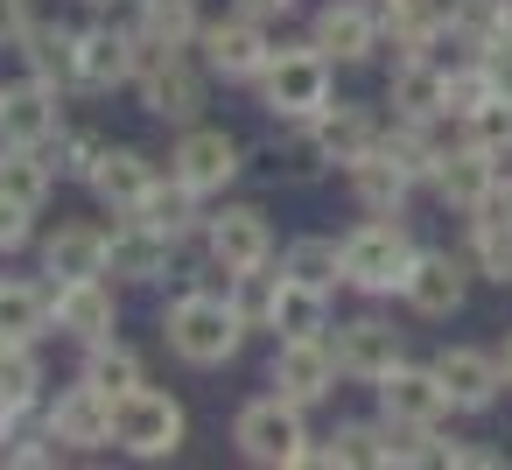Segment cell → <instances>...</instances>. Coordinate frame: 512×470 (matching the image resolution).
<instances>
[{"instance_id": "6da1fadb", "label": "cell", "mask_w": 512, "mask_h": 470, "mask_svg": "<svg viewBox=\"0 0 512 470\" xmlns=\"http://www.w3.org/2000/svg\"><path fill=\"white\" fill-rule=\"evenodd\" d=\"M162 337H169V351H176L183 365L211 372V365H232V358H239L246 316L232 309V295H183V302H169Z\"/></svg>"}, {"instance_id": "7a4b0ae2", "label": "cell", "mask_w": 512, "mask_h": 470, "mask_svg": "<svg viewBox=\"0 0 512 470\" xmlns=\"http://www.w3.org/2000/svg\"><path fill=\"white\" fill-rule=\"evenodd\" d=\"M414 253H421V246L407 239V225L372 211V218L344 239V281H351L358 295H400V288H407Z\"/></svg>"}, {"instance_id": "3957f363", "label": "cell", "mask_w": 512, "mask_h": 470, "mask_svg": "<svg viewBox=\"0 0 512 470\" xmlns=\"http://www.w3.org/2000/svg\"><path fill=\"white\" fill-rule=\"evenodd\" d=\"M260 99L274 120H316L330 106V57L316 43H295V50H274L267 71H260Z\"/></svg>"}, {"instance_id": "277c9868", "label": "cell", "mask_w": 512, "mask_h": 470, "mask_svg": "<svg viewBox=\"0 0 512 470\" xmlns=\"http://www.w3.org/2000/svg\"><path fill=\"white\" fill-rule=\"evenodd\" d=\"M134 92H141V106L155 120H183L190 127L204 113V78L183 64V50L148 43V36H134Z\"/></svg>"}, {"instance_id": "5b68a950", "label": "cell", "mask_w": 512, "mask_h": 470, "mask_svg": "<svg viewBox=\"0 0 512 470\" xmlns=\"http://www.w3.org/2000/svg\"><path fill=\"white\" fill-rule=\"evenodd\" d=\"M232 442L246 463H274V470H295L309 463V428H302V407L267 393V400H246L239 421H232Z\"/></svg>"}, {"instance_id": "8992f818", "label": "cell", "mask_w": 512, "mask_h": 470, "mask_svg": "<svg viewBox=\"0 0 512 470\" xmlns=\"http://www.w3.org/2000/svg\"><path fill=\"white\" fill-rule=\"evenodd\" d=\"M183 400H169V393H155V386H134L127 400H120V449L127 456H176L183 449Z\"/></svg>"}, {"instance_id": "52a82bcc", "label": "cell", "mask_w": 512, "mask_h": 470, "mask_svg": "<svg viewBox=\"0 0 512 470\" xmlns=\"http://www.w3.org/2000/svg\"><path fill=\"white\" fill-rule=\"evenodd\" d=\"M456 400H449V386H442V372L435 365H393L386 379H379V414L393 421V428H442V414H449Z\"/></svg>"}, {"instance_id": "ba28073f", "label": "cell", "mask_w": 512, "mask_h": 470, "mask_svg": "<svg viewBox=\"0 0 512 470\" xmlns=\"http://www.w3.org/2000/svg\"><path fill=\"white\" fill-rule=\"evenodd\" d=\"M239 162H246V148H239L225 127H190V134L176 141V155H169V176L190 183L197 197H211V190H225V183L239 176Z\"/></svg>"}, {"instance_id": "9c48e42d", "label": "cell", "mask_w": 512, "mask_h": 470, "mask_svg": "<svg viewBox=\"0 0 512 470\" xmlns=\"http://www.w3.org/2000/svg\"><path fill=\"white\" fill-rule=\"evenodd\" d=\"M337 351H330V337H281V351H274V393L281 400H295V407H316L330 386H337Z\"/></svg>"}, {"instance_id": "30bf717a", "label": "cell", "mask_w": 512, "mask_h": 470, "mask_svg": "<svg viewBox=\"0 0 512 470\" xmlns=\"http://www.w3.org/2000/svg\"><path fill=\"white\" fill-rule=\"evenodd\" d=\"M309 43H316L330 64H365V57L386 43V29H379V8H372V0H330V8H316Z\"/></svg>"}, {"instance_id": "8fae6325", "label": "cell", "mask_w": 512, "mask_h": 470, "mask_svg": "<svg viewBox=\"0 0 512 470\" xmlns=\"http://www.w3.org/2000/svg\"><path fill=\"white\" fill-rule=\"evenodd\" d=\"M330 351H337L344 379H365V386H379V379H386V372L407 358V337H400L393 323H379V316H358V323H337Z\"/></svg>"}, {"instance_id": "7c38bea8", "label": "cell", "mask_w": 512, "mask_h": 470, "mask_svg": "<svg viewBox=\"0 0 512 470\" xmlns=\"http://www.w3.org/2000/svg\"><path fill=\"white\" fill-rule=\"evenodd\" d=\"M267 57H274V43H267V29H260V15H232V22H211L204 29V64L218 71V78H253L260 85V71H267Z\"/></svg>"}, {"instance_id": "4fadbf2b", "label": "cell", "mask_w": 512, "mask_h": 470, "mask_svg": "<svg viewBox=\"0 0 512 470\" xmlns=\"http://www.w3.org/2000/svg\"><path fill=\"white\" fill-rule=\"evenodd\" d=\"M50 435L71 442V449H106V442L120 435V400H106L99 386L78 379V386L50 407Z\"/></svg>"}, {"instance_id": "5bb4252c", "label": "cell", "mask_w": 512, "mask_h": 470, "mask_svg": "<svg viewBox=\"0 0 512 470\" xmlns=\"http://www.w3.org/2000/svg\"><path fill=\"white\" fill-rule=\"evenodd\" d=\"M0 127H8L15 148H43L64 134V106H57V85L29 78V85H0Z\"/></svg>"}, {"instance_id": "9a60e30c", "label": "cell", "mask_w": 512, "mask_h": 470, "mask_svg": "<svg viewBox=\"0 0 512 470\" xmlns=\"http://www.w3.org/2000/svg\"><path fill=\"white\" fill-rule=\"evenodd\" d=\"M435 372H442V386H449V400H456L463 414H484V407L498 400V386H505V358H491V351H477V344L435 351Z\"/></svg>"}, {"instance_id": "2e32d148", "label": "cell", "mask_w": 512, "mask_h": 470, "mask_svg": "<svg viewBox=\"0 0 512 470\" xmlns=\"http://www.w3.org/2000/svg\"><path fill=\"white\" fill-rule=\"evenodd\" d=\"M267 253H274L267 211H253V204H232V211H218V218H211V260H218L225 274L267 267Z\"/></svg>"}, {"instance_id": "e0dca14e", "label": "cell", "mask_w": 512, "mask_h": 470, "mask_svg": "<svg viewBox=\"0 0 512 470\" xmlns=\"http://www.w3.org/2000/svg\"><path fill=\"white\" fill-rule=\"evenodd\" d=\"M407 309L414 316H456L463 309V295H470V274H463V260L456 253H414V267H407Z\"/></svg>"}, {"instance_id": "ac0fdd59", "label": "cell", "mask_w": 512, "mask_h": 470, "mask_svg": "<svg viewBox=\"0 0 512 470\" xmlns=\"http://www.w3.org/2000/svg\"><path fill=\"white\" fill-rule=\"evenodd\" d=\"M449 211H477L491 190H498V155H484V148H470V141H456L449 155H442V169H435V183H428Z\"/></svg>"}, {"instance_id": "d6986e66", "label": "cell", "mask_w": 512, "mask_h": 470, "mask_svg": "<svg viewBox=\"0 0 512 470\" xmlns=\"http://www.w3.org/2000/svg\"><path fill=\"white\" fill-rule=\"evenodd\" d=\"M29 71L57 92H85V36L78 29H57V22H29Z\"/></svg>"}, {"instance_id": "ffe728a7", "label": "cell", "mask_w": 512, "mask_h": 470, "mask_svg": "<svg viewBox=\"0 0 512 470\" xmlns=\"http://www.w3.org/2000/svg\"><path fill=\"white\" fill-rule=\"evenodd\" d=\"M442 78H449L442 57H400L393 78H386L393 120H442V113H449V106H442Z\"/></svg>"}, {"instance_id": "44dd1931", "label": "cell", "mask_w": 512, "mask_h": 470, "mask_svg": "<svg viewBox=\"0 0 512 470\" xmlns=\"http://www.w3.org/2000/svg\"><path fill=\"white\" fill-rule=\"evenodd\" d=\"M50 316H57L64 337L99 344V337H113V288H99V274H92V281H57Z\"/></svg>"}, {"instance_id": "7402d4cb", "label": "cell", "mask_w": 512, "mask_h": 470, "mask_svg": "<svg viewBox=\"0 0 512 470\" xmlns=\"http://www.w3.org/2000/svg\"><path fill=\"white\" fill-rule=\"evenodd\" d=\"M470 260H477L484 281L512 288V204H505L498 190L470 211Z\"/></svg>"}, {"instance_id": "603a6c76", "label": "cell", "mask_w": 512, "mask_h": 470, "mask_svg": "<svg viewBox=\"0 0 512 470\" xmlns=\"http://www.w3.org/2000/svg\"><path fill=\"white\" fill-rule=\"evenodd\" d=\"M169 246H176V239H162V232L141 225V218H127L120 232H106V274H120V281H155V274L169 267Z\"/></svg>"}, {"instance_id": "cb8c5ba5", "label": "cell", "mask_w": 512, "mask_h": 470, "mask_svg": "<svg viewBox=\"0 0 512 470\" xmlns=\"http://www.w3.org/2000/svg\"><path fill=\"white\" fill-rule=\"evenodd\" d=\"M407 190H414V176H407V169H400L386 148H372V155H358V162H351V197H358L365 211H379V218H400Z\"/></svg>"}, {"instance_id": "d4e9b609", "label": "cell", "mask_w": 512, "mask_h": 470, "mask_svg": "<svg viewBox=\"0 0 512 470\" xmlns=\"http://www.w3.org/2000/svg\"><path fill=\"white\" fill-rule=\"evenodd\" d=\"M316 134H323V148H330V162H358V155H372L379 141H386V127L365 113V106H323L316 113Z\"/></svg>"}, {"instance_id": "484cf974", "label": "cell", "mask_w": 512, "mask_h": 470, "mask_svg": "<svg viewBox=\"0 0 512 470\" xmlns=\"http://www.w3.org/2000/svg\"><path fill=\"white\" fill-rule=\"evenodd\" d=\"M92 190H99L113 211H134V204L155 190V169H148V155H141V148H106V155H99V169H92Z\"/></svg>"}, {"instance_id": "4316f807", "label": "cell", "mask_w": 512, "mask_h": 470, "mask_svg": "<svg viewBox=\"0 0 512 470\" xmlns=\"http://www.w3.org/2000/svg\"><path fill=\"white\" fill-rule=\"evenodd\" d=\"M267 330H274V337H323V330H330V295L309 288V281H295V274H281V295H274Z\"/></svg>"}, {"instance_id": "83f0119b", "label": "cell", "mask_w": 512, "mask_h": 470, "mask_svg": "<svg viewBox=\"0 0 512 470\" xmlns=\"http://www.w3.org/2000/svg\"><path fill=\"white\" fill-rule=\"evenodd\" d=\"M337 463H400V442H393V428L344 421L330 435V449H309V470H337Z\"/></svg>"}, {"instance_id": "f1b7e54d", "label": "cell", "mask_w": 512, "mask_h": 470, "mask_svg": "<svg viewBox=\"0 0 512 470\" xmlns=\"http://www.w3.org/2000/svg\"><path fill=\"white\" fill-rule=\"evenodd\" d=\"M43 274H57V281H92V274H106V232L64 225V232L43 246Z\"/></svg>"}, {"instance_id": "f546056e", "label": "cell", "mask_w": 512, "mask_h": 470, "mask_svg": "<svg viewBox=\"0 0 512 470\" xmlns=\"http://www.w3.org/2000/svg\"><path fill=\"white\" fill-rule=\"evenodd\" d=\"M442 22H449V50L477 57V50H491L505 36V0H449Z\"/></svg>"}, {"instance_id": "4dcf8cb0", "label": "cell", "mask_w": 512, "mask_h": 470, "mask_svg": "<svg viewBox=\"0 0 512 470\" xmlns=\"http://www.w3.org/2000/svg\"><path fill=\"white\" fill-rule=\"evenodd\" d=\"M134 36L169 43V50L197 43V36H204V22H197V0H134Z\"/></svg>"}, {"instance_id": "1f68e13d", "label": "cell", "mask_w": 512, "mask_h": 470, "mask_svg": "<svg viewBox=\"0 0 512 470\" xmlns=\"http://www.w3.org/2000/svg\"><path fill=\"white\" fill-rule=\"evenodd\" d=\"M134 218H141V225H155L162 239H190V232H197V190L169 176V183H155V190L134 204Z\"/></svg>"}, {"instance_id": "d6a6232c", "label": "cell", "mask_w": 512, "mask_h": 470, "mask_svg": "<svg viewBox=\"0 0 512 470\" xmlns=\"http://www.w3.org/2000/svg\"><path fill=\"white\" fill-rule=\"evenodd\" d=\"M134 78V36L120 29H85V92L127 85Z\"/></svg>"}, {"instance_id": "836d02e7", "label": "cell", "mask_w": 512, "mask_h": 470, "mask_svg": "<svg viewBox=\"0 0 512 470\" xmlns=\"http://www.w3.org/2000/svg\"><path fill=\"white\" fill-rule=\"evenodd\" d=\"M85 386H99L106 400H127V393L141 386V358H134L127 344H113V337H99V344L85 351Z\"/></svg>"}, {"instance_id": "e575fe53", "label": "cell", "mask_w": 512, "mask_h": 470, "mask_svg": "<svg viewBox=\"0 0 512 470\" xmlns=\"http://www.w3.org/2000/svg\"><path fill=\"white\" fill-rule=\"evenodd\" d=\"M43 323H50V302L29 281H0V337H8V344H36Z\"/></svg>"}, {"instance_id": "d590c367", "label": "cell", "mask_w": 512, "mask_h": 470, "mask_svg": "<svg viewBox=\"0 0 512 470\" xmlns=\"http://www.w3.org/2000/svg\"><path fill=\"white\" fill-rule=\"evenodd\" d=\"M281 274H295V281H309V288H337L344 281V246L337 239H295L288 246V260H281Z\"/></svg>"}, {"instance_id": "8d00e7d4", "label": "cell", "mask_w": 512, "mask_h": 470, "mask_svg": "<svg viewBox=\"0 0 512 470\" xmlns=\"http://www.w3.org/2000/svg\"><path fill=\"white\" fill-rule=\"evenodd\" d=\"M463 141L484 155H512V92H491L484 106L463 113Z\"/></svg>"}, {"instance_id": "74e56055", "label": "cell", "mask_w": 512, "mask_h": 470, "mask_svg": "<svg viewBox=\"0 0 512 470\" xmlns=\"http://www.w3.org/2000/svg\"><path fill=\"white\" fill-rule=\"evenodd\" d=\"M50 176H57V169H50L36 148H8V155H0V197H22L29 211L50 197Z\"/></svg>"}, {"instance_id": "f35d334b", "label": "cell", "mask_w": 512, "mask_h": 470, "mask_svg": "<svg viewBox=\"0 0 512 470\" xmlns=\"http://www.w3.org/2000/svg\"><path fill=\"white\" fill-rule=\"evenodd\" d=\"M36 386H43V365H36V351L0 337V400H8V407L22 414V407L36 400Z\"/></svg>"}, {"instance_id": "ab89813d", "label": "cell", "mask_w": 512, "mask_h": 470, "mask_svg": "<svg viewBox=\"0 0 512 470\" xmlns=\"http://www.w3.org/2000/svg\"><path fill=\"white\" fill-rule=\"evenodd\" d=\"M491 99V71H484V57H449V78H442V106H449V120H463L470 106H484Z\"/></svg>"}, {"instance_id": "60d3db41", "label": "cell", "mask_w": 512, "mask_h": 470, "mask_svg": "<svg viewBox=\"0 0 512 470\" xmlns=\"http://www.w3.org/2000/svg\"><path fill=\"white\" fill-rule=\"evenodd\" d=\"M274 295H281V274H267V267H246V274H232V309L246 316V330H267V316H274Z\"/></svg>"}, {"instance_id": "b9f144b4", "label": "cell", "mask_w": 512, "mask_h": 470, "mask_svg": "<svg viewBox=\"0 0 512 470\" xmlns=\"http://www.w3.org/2000/svg\"><path fill=\"white\" fill-rule=\"evenodd\" d=\"M43 148H50V169H57V176H85V183H92V169H99V155H106L99 134H57V141H43Z\"/></svg>"}, {"instance_id": "7bdbcfd3", "label": "cell", "mask_w": 512, "mask_h": 470, "mask_svg": "<svg viewBox=\"0 0 512 470\" xmlns=\"http://www.w3.org/2000/svg\"><path fill=\"white\" fill-rule=\"evenodd\" d=\"M323 162H330V148H323V134H316V120H302V127L288 134V169H295V176H316Z\"/></svg>"}, {"instance_id": "ee69618b", "label": "cell", "mask_w": 512, "mask_h": 470, "mask_svg": "<svg viewBox=\"0 0 512 470\" xmlns=\"http://www.w3.org/2000/svg\"><path fill=\"white\" fill-rule=\"evenodd\" d=\"M29 204L22 197H0V253H15V246H29Z\"/></svg>"}, {"instance_id": "f6af8a7d", "label": "cell", "mask_w": 512, "mask_h": 470, "mask_svg": "<svg viewBox=\"0 0 512 470\" xmlns=\"http://www.w3.org/2000/svg\"><path fill=\"white\" fill-rule=\"evenodd\" d=\"M484 71H491V92H512V36H498L491 50H477Z\"/></svg>"}, {"instance_id": "bcb514c9", "label": "cell", "mask_w": 512, "mask_h": 470, "mask_svg": "<svg viewBox=\"0 0 512 470\" xmlns=\"http://www.w3.org/2000/svg\"><path fill=\"white\" fill-rule=\"evenodd\" d=\"M29 36V0H0V43H22Z\"/></svg>"}, {"instance_id": "7dc6e473", "label": "cell", "mask_w": 512, "mask_h": 470, "mask_svg": "<svg viewBox=\"0 0 512 470\" xmlns=\"http://www.w3.org/2000/svg\"><path fill=\"white\" fill-rule=\"evenodd\" d=\"M239 8H246V15H260V22H267V15H288V8H295V0H239Z\"/></svg>"}, {"instance_id": "c3c4849f", "label": "cell", "mask_w": 512, "mask_h": 470, "mask_svg": "<svg viewBox=\"0 0 512 470\" xmlns=\"http://www.w3.org/2000/svg\"><path fill=\"white\" fill-rule=\"evenodd\" d=\"M498 197L512 204V155H498Z\"/></svg>"}, {"instance_id": "681fc988", "label": "cell", "mask_w": 512, "mask_h": 470, "mask_svg": "<svg viewBox=\"0 0 512 470\" xmlns=\"http://www.w3.org/2000/svg\"><path fill=\"white\" fill-rule=\"evenodd\" d=\"M498 358H505V386H512V330H505V351Z\"/></svg>"}, {"instance_id": "f907efd6", "label": "cell", "mask_w": 512, "mask_h": 470, "mask_svg": "<svg viewBox=\"0 0 512 470\" xmlns=\"http://www.w3.org/2000/svg\"><path fill=\"white\" fill-rule=\"evenodd\" d=\"M8 414H15V407H8V400H0V442H8Z\"/></svg>"}, {"instance_id": "816d5d0a", "label": "cell", "mask_w": 512, "mask_h": 470, "mask_svg": "<svg viewBox=\"0 0 512 470\" xmlns=\"http://www.w3.org/2000/svg\"><path fill=\"white\" fill-rule=\"evenodd\" d=\"M8 148H15V141H8V127H0V155H8Z\"/></svg>"}, {"instance_id": "f5cc1de1", "label": "cell", "mask_w": 512, "mask_h": 470, "mask_svg": "<svg viewBox=\"0 0 512 470\" xmlns=\"http://www.w3.org/2000/svg\"><path fill=\"white\" fill-rule=\"evenodd\" d=\"M505 36H512V0H505Z\"/></svg>"}, {"instance_id": "db71d44e", "label": "cell", "mask_w": 512, "mask_h": 470, "mask_svg": "<svg viewBox=\"0 0 512 470\" xmlns=\"http://www.w3.org/2000/svg\"><path fill=\"white\" fill-rule=\"evenodd\" d=\"M85 8H106V0H85Z\"/></svg>"}]
</instances>
